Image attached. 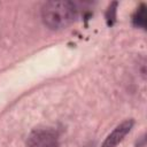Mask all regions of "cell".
Returning <instances> with one entry per match:
<instances>
[{
	"mask_svg": "<svg viewBox=\"0 0 147 147\" xmlns=\"http://www.w3.org/2000/svg\"><path fill=\"white\" fill-rule=\"evenodd\" d=\"M28 147H60V137L52 127H38L30 132L26 141Z\"/></svg>",
	"mask_w": 147,
	"mask_h": 147,
	"instance_id": "2",
	"label": "cell"
},
{
	"mask_svg": "<svg viewBox=\"0 0 147 147\" xmlns=\"http://www.w3.org/2000/svg\"><path fill=\"white\" fill-rule=\"evenodd\" d=\"M132 23L137 28L146 29V6L141 3L132 16Z\"/></svg>",
	"mask_w": 147,
	"mask_h": 147,
	"instance_id": "4",
	"label": "cell"
},
{
	"mask_svg": "<svg viewBox=\"0 0 147 147\" xmlns=\"http://www.w3.org/2000/svg\"><path fill=\"white\" fill-rule=\"evenodd\" d=\"M116 8H117V2H113L109 5L107 13H106V18H107V23L108 25H113V23L115 22L116 18Z\"/></svg>",
	"mask_w": 147,
	"mask_h": 147,
	"instance_id": "5",
	"label": "cell"
},
{
	"mask_svg": "<svg viewBox=\"0 0 147 147\" xmlns=\"http://www.w3.org/2000/svg\"><path fill=\"white\" fill-rule=\"evenodd\" d=\"M133 125H134V121L132 118L125 119L122 123H119L106 137V139L101 144V147H117V145H119L123 141V139L130 133Z\"/></svg>",
	"mask_w": 147,
	"mask_h": 147,
	"instance_id": "3",
	"label": "cell"
},
{
	"mask_svg": "<svg viewBox=\"0 0 147 147\" xmlns=\"http://www.w3.org/2000/svg\"><path fill=\"white\" fill-rule=\"evenodd\" d=\"M77 7L71 1H47L41 7V21L51 30H62L77 18Z\"/></svg>",
	"mask_w": 147,
	"mask_h": 147,
	"instance_id": "1",
	"label": "cell"
}]
</instances>
